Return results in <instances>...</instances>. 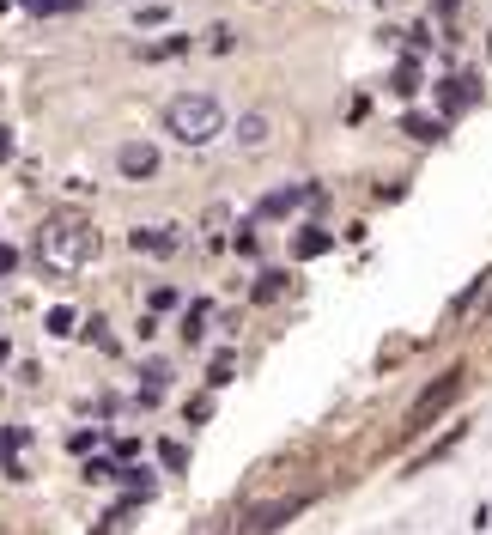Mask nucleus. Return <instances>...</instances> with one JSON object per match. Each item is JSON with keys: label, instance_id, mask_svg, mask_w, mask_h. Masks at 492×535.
Returning <instances> with one entry per match:
<instances>
[{"label": "nucleus", "instance_id": "f03ea898", "mask_svg": "<svg viewBox=\"0 0 492 535\" xmlns=\"http://www.w3.org/2000/svg\"><path fill=\"white\" fill-rule=\"evenodd\" d=\"M164 128H171V140H183V146H207L225 128V110L207 92H183V98L164 104Z\"/></svg>", "mask_w": 492, "mask_h": 535}, {"label": "nucleus", "instance_id": "20e7f679", "mask_svg": "<svg viewBox=\"0 0 492 535\" xmlns=\"http://www.w3.org/2000/svg\"><path fill=\"white\" fill-rule=\"evenodd\" d=\"M292 511H304V499H280V505H262V511H250V523H243V535H274Z\"/></svg>", "mask_w": 492, "mask_h": 535}, {"label": "nucleus", "instance_id": "7ed1b4c3", "mask_svg": "<svg viewBox=\"0 0 492 535\" xmlns=\"http://www.w3.org/2000/svg\"><path fill=\"white\" fill-rule=\"evenodd\" d=\"M456 396H462V365H450L438 384H426V390L414 396V408H407V426H401V432H407V438H420V432H426L450 402H456Z\"/></svg>", "mask_w": 492, "mask_h": 535}, {"label": "nucleus", "instance_id": "9d476101", "mask_svg": "<svg viewBox=\"0 0 492 535\" xmlns=\"http://www.w3.org/2000/svg\"><path fill=\"white\" fill-rule=\"evenodd\" d=\"M0 535H7V529H0Z\"/></svg>", "mask_w": 492, "mask_h": 535}, {"label": "nucleus", "instance_id": "0eeeda50", "mask_svg": "<svg viewBox=\"0 0 492 535\" xmlns=\"http://www.w3.org/2000/svg\"><path fill=\"white\" fill-rule=\"evenodd\" d=\"M237 140H243V146H262V140H268V122H262V116H243V122H237Z\"/></svg>", "mask_w": 492, "mask_h": 535}, {"label": "nucleus", "instance_id": "1a4fd4ad", "mask_svg": "<svg viewBox=\"0 0 492 535\" xmlns=\"http://www.w3.org/2000/svg\"><path fill=\"white\" fill-rule=\"evenodd\" d=\"M49 329L55 335H73V311H49Z\"/></svg>", "mask_w": 492, "mask_h": 535}, {"label": "nucleus", "instance_id": "423d86ee", "mask_svg": "<svg viewBox=\"0 0 492 535\" xmlns=\"http://www.w3.org/2000/svg\"><path fill=\"white\" fill-rule=\"evenodd\" d=\"M134 244H140V250H164V256H171V250H177V232H171V225H164V232H134Z\"/></svg>", "mask_w": 492, "mask_h": 535}, {"label": "nucleus", "instance_id": "39448f33", "mask_svg": "<svg viewBox=\"0 0 492 535\" xmlns=\"http://www.w3.org/2000/svg\"><path fill=\"white\" fill-rule=\"evenodd\" d=\"M116 171H122V177H152V171H158V152L140 146V140H128V146L116 152Z\"/></svg>", "mask_w": 492, "mask_h": 535}, {"label": "nucleus", "instance_id": "6e6552de", "mask_svg": "<svg viewBox=\"0 0 492 535\" xmlns=\"http://www.w3.org/2000/svg\"><path fill=\"white\" fill-rule=\"evenodd\" d=\"M298 250L316 256V250H328V238H322V232H298Z\"/></svg>", "mask_w": 492, "mask_h": 535}, {"label": "nucleus", "instance_id": "f257e3e1", "mask_svg": "<svg viewBox=\"0 0 492 535\" xmlns=\"http://www.w3.org/2000/svg\"><path fill=\"white\" fill-rule=\"evenodd\" d=\"M92 256H98V232H92L86 213H55L43 232H37V262L49 274H79Z\"/></svg>", "mask_w": 492, "mask_h": 535}]
</instances>
